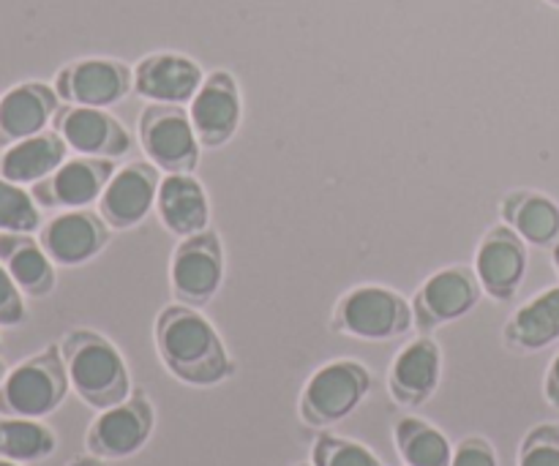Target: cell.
Wrapping results in <instances>:
<instances>
[{"label": "cell", "instance_id": "obj_9", "mask_svg": "<svg viewBox=\"0 0 559 466\" xmlns=\"http://www.w3.org/2000/svg\"><path fill=\"white\" fill-rule=\"evenodd\" d=\"M480 282L467 267H448L435 273L413 303L415 325L420 331H435L453 320H462L464 314L475 309L480 298Z\"/></svg>", "mask_w": 559, "mask_h": 466}, {"label": "cell", "instance_id": "obj_23", "mask_svg": "<svg viewBox=\"0 0 559 466\" xmlns=\"http://www.w3.org/2000/svg\"><path fill=\"white\" fill-rule=\"evenodd\" d=\"M559 338V287L538 295L511 316L506 344L516 353H538Z\"/></svg>", "mask_w": 559, "mask_h": 466}, {"label": "cell", "instance_id": "obj_38", "mask_svg": "<svg viewBox=\"0 0 559 466\" xmlns=\"http://www.w3.org/2000/svg\"><path fill=\"white\" fill-rule=\"evenodd\" d=\"M298 466H314V464H298Z\"/></svg>", "mask_w": 559, "mask_h": 466}, {"label": "cell", "instance_id": "obj_14", "mask_svg": "<svg viewBox=\"0 0 559 466\" xmlns=\"http://www.w3.org/2000/svg\"><path fill=\"white\" fill-rule=\"evenodd\" d=\"M58 134L80 156L118 158L131 147L123 126L98 107H66L58 115Z\"/></svg>", "mask_w": 559, "mask_h": 466}, {"label": "cell", "instance_id": "obj_15", "mask_svg": "<svg viewBox=\"0 0 559 466\" xmlns=\"http://www.w3.org/2000/svg\"><path fill=\"white\" fill-rule=\"evenodd\" d=\"M158 172L151 164H129L112 175L102 194V216L109 227H136L158 196Z\"/></svg>", "mask_w": 559, "mask_h": 466}, {"label": "cell", "instance_id": "obj_17", "mask_svg": "<svg viewBox=\"0 0 559 466\" xmlns=\"http://www.w3.org/2000/svg\"><path fill=\"white\" fill-rule=\"evenodd\" d=\"M442 374V353L431 338H415L391 366V396L402 407H420L435 396Z\"/></svg>", "mask_w": 559, "mask_h": 466}, {"label": "cell", "instance_id": "obj_4", "mask_svg": "<svg viewBox=\"0 0 559 466\" xmlns=\"http://www.w3.org/2000/svg\"><path fill=\"white\" fill-rule=\"evenodd\" d=\"M371 391V377L358 360H333L314 371L300 396V418L314 429L338 423L360 407Z\"/></svg>", "mask_w": 559, "mask_h": 466}, {"label": "cell", "instance_id": "obj_5", "mask_svg": "<svg viewBox=\"0 0 559 466\" xmlns=\"http://www.w3.org/2000/svg\"><path fill=\"white\" fill-rule=\"evenodd\" d=\"M413 322V309L402 295L385 287H358L338 303L333 331L366 342H388L407 333Z\"/></svg>", "mask_w": 559, "mask_h": 466}, {"label": "cell", "instance_id": "obj_34", "mask_svg": "<svg viewBox=\"0 0 559 466\" xmlns=\"http://www.w3.org/2000/svg\"><path fill=\"white\" fill-rule=\"evenodd\" d=\"M3 380H5V366L3 360H0V385H3Z\"/></svg>", "mask_w": 559, "mask_h": 466}, {"label": "cell", "instance_id": "obj_25", "mask_svg": "<svg viewBox=\"0 0 559 466\" xmlns=\"http://www.w3.org/2000/svg\"><path fill=\"white\" fill-rule=\"evenodd\" d=\"M396 451L407 466H451L453 447L440 429L418 418H402L393 429Z\"/></svg>", "mask_w": 559, "mask_h": 466}, {"label": "cell", "instance_id": "obj_27", "mask_svg": "<svg viewBox=\"0 0 559 466\" xmlns=\"http://www.w3.org/2000/svg\"><path fill=\"white\" fill-rule=\"evenodd\" d=\"M33 200L36 196L27 194L20 183L0 178V232H36L41 218H38V207Z\"/></svg>", "mask_w": 559, "mask_h": 466}, {"label": "cell", "instance_id": "obj_20", "mask_svg": "<svg viewBox=\"0 0 559 466\" xmlns=\"http://www.w3.org/2000/svg\"><path fill=\"white\" fill-rule=\"evenodd\" d=\"M156 207L169 232L180 235V238L205 232L207 196L191 175H169V178H164L158 183Z\"/></svg>", "mask_w": 559, "mask_h": 466}, {"label": "cell", "instance_id": "obj_13", "mask_svg": "<svg viewBox=\"0 0 559 466\" xmlns=\"http://www.w3.org/2000/svg\"><path fill=\"white\" fill-rule=\"evenodd\" d=\"M189 118L200 142L207 147L224 145L235 134L240 123V96L227 71H216L202 82L197 96L191 98Z\"/></svg>", "mask_w": 559, "mask_h": 466}, {"label": "cell", "instance_id": "obj_33", "mask_svg": "<svg viewBox=\"0 0 559 466\" xmlns=\"http://www.w3.org/2000/svg\"><path fill=\"white\" fill-rule=\"evenodd\" d=\"M69 466H104V464H102V458L91 456V458H74Z\"/></svg>", "mask_w": 559, "mask_h": 466}, {"label": "cell", "instance_id": "obj_35", "mask_svg": "<svg viewBox=\"0 0 559 466\" xmlns=\"http://www.w3.org/2000/svg\"><path fill=\"white\" fill-rule=\"evenodd\" d=\"M0 466H22V464H16V462H9V458H0Z\"/></svg>", "mask_w": 559, "mask_h": 466}, {"label": "cell", "instance_id": "obj_36", "mask_svg": "<svg viewBox=\"0 0 559 466\" xmlns=\"http://www.w3.org/2000/svg\"><path fill=\"white\" fill-rule=\"evenodd\" d=\"M555 262H557V271H559V246H557V251H555Z\"/></svg>", "mask_w": 559, "mask_h": 466}, {"label": "cell", "instance_id": "obj_19", "mask_svg": "<svg viewBox=\"0 0 559 466\" xmlns=\"http://www.w3.org/2000/svg\"><path fill=\"white\" fill-rule=\"evenodd\" d=\"M58 112V93L41 82L16 85L0 98V142H20L47 129Z\"/></svg>", "mask_w": 559, "mask_h": 466}, {"label": "cell", "instance_id": "obj_28", "mask_svg": "<svg viewBox=\"0 0 559 466\" xmlns=\"http://www.w3.org/2000/svg\"><path fill=\"white\" fill-rule=\"evenodd\" d=\"M314 466H382L380 458L360 442L342 440V437L322 434L311 447Z\"/></svg>", "mask_w": 559, "mask_h": 466}, {"label": "cell", "instance_id": "obj_30", "mask_svg": "<svg viewBox=\"0 0 559 466\" xmlns=\"http://www.w3.org/2000/svg\"><path fill=\"white\" fill-rule=\"evenodd\" d=\"M25 320V303H22V289L0 262V327H14Z\"/></svg>", "mask_w": 559, "mask_h": 466}, {"label": "cell", "instance_id": "obj_8", "mask_svg": "<svg viewBox=\"0 0 559 466\" xmlns=\"http://www.w3.org/2000/svg\"><path fill=\"white\" fill-rule=\"evenodd\" d=\"M224 278L222 243L216 235L200 232L186 238L173 256V289L180 303L200 309L218 292Z\"/></svg>", "mask_w": 559, "mask_h": 466}, {"label": "cell", "instance_id": "obj_6", "mask_svg": "<svg viewBox=\"0 0 559 466\" xmlns=\"http://www.w3.org/2000/svg\"><path fill=\"white\" fill-rule=\"evenodd\" d=\"M142 147L169 175H189L200 156V136L178 104H153L140 118Z\"/></svg>", "mask_w": 559, "mask_h": 466}, {"label": "cell", "instance_id": "obj_31", "mask_svg": "<svg viewBox=\"0 0 559 466\" xmlns=\"http://www.w3.org/2000/svg\"><path fill=\"white\" fill-rule=\"evenodd\" d=\"M451 466H500L497 464V453L484 437H467L453 451Z\"/></svg>", "mask_w": 559, "mask_h": 466}, {"label": "cell", "instance_id": "obj_22", "mask_svg": "<svg viewBox=\"0 0 559 466\" xmlns=\"http://www.w3.org/2000/svg\"><path fill=\"white\" fill-rule=\"evenodd\" d=\"M0 262H3L5 271L11 273L16 287L25 295H31V298H44V295L52 292V260H49V254L44 251V246H38L36 240L27 238V235L0 232Z\"/></svg>", "mask_w": 559, "mask_h": 466}, {"label": "cell", "instance_id": "obj_26", "mask_svg": "<svg viewBox=\"0 0 559 466\" xmlns=\"http://www.w3.org/2000/svg\"><path fill=\"white\" fill-rule=\"evenodd\" d=\"M55 447H58V440L41 420L0 418V458L33 464L52 456Z\"/></svg>", "mask_w": 559, "mask_h": 466}, {"label": "cell", "instance_id": "obj_10", "mask_svg": "<svg viewBox=\"0 0 559 466\" xmlns=\"http://www.w3.org/2000/svg\"><path fill=\"white\" fill-rule=\"evenodd\" d=\"M134 85V74L118 60L87 58L58 74V96L76 107H112Z\"/></svg>", "mask_w": 559, "mask_h": 466}, {"label": "cell", "instance_id": "obj_12", "mask_svg": "<svg viewBox=\"0 0 559 466\" xmlns=\"http://www.w3.org/2000/svg\"><path fill=\"white\" fill-rule=\"evenodd\" d=\"M524 273H527V246L516 229H491L475 256V276L480 289L495 300H511L522 287Z\"/></svg>", "mask_w": 559, "mask_h": 466}, {"label": "cell", "instance_id": "obj_24", "mask_svg": "<svg viewBox=\"0 0 559 466\" xmlns=\"http://www.w3.org/2000/svg\"><path fill=\"white\" fill-rule=\"evenodd\" d=\"M502 216L519 238L530 246H555L559 240V207L549 196L533 191H516L502 205Z\"/></svg>", "mask_w": 559, "mask_h": 466}, {"label": "cell", "instance_id": "obj_1", "mask_svg": "<svg viewBox=\"0 0 559 466\" xmlns=\"http://www.w3.org/2000/svg\"><path fill=\"white\" fill-rule=\"evenodd\" d=\"M156 347L169 374L186 385H218L235 371L218 333L191 306H167L158 314Z\"/></svg>", "mask_w": 559, "mask_h": 466}, {"label": "cell", "instance_id": "obj_29", "mask_svg": "<svg viewBox=\"0 0 559 466\" xmlns=\"http://www.w3.org/2000/svg\"><path fill=\"white\" fill-rule=\"evenodd\" d=\"M519 466H559V426H538L519 451Z\"/></svg>", "mask_w": 559, "mask_h": 466}, {"label": "cell", "instance_id": "obj_32", "mask_svg": "<svg viewBox=\"0 0 559 466\" xmlns=\"http://www.w3.org/2000/svg\"><path fill=\"white\" fill-rule=\"evenodd\" d=\"M546 398H549L551 407L559 409V353L557 358L551 360L549 374H546Z\"/></svg>", "mask_w": 559, "mask_h": 466}, {"label": "cell", "instance_id": "obj_18", "mask_svg": "<svg viewBox=\"0 0 559 466\" xmlns=\"http://www.w3.org/2000/svg\"><path fill=\"white\" fill-rule=\"evenodd\" d=\"M107 227L87 211H71L52 218L41 232V246L55 265L76 267L107 246Z\"/></svg>", "mask_w": 559, "mask_h": 466}, {"label": "cell", "instance_id": "obj_21", "mask_svg": "<svg viewBox=\"0 0 559 466\" xmlns=\"http://www.w3.org/2000/svg\"><path fill=\"white\" fill-rule=\"evenodd\" d=\"M66 147L63 136L49 131L14 142L0 158V178L20 186L41 183L66 162Z\"/></svg>", "mask_w": 559, "mask_h": 466}, {"label": "cell", "instance_id": "obj_37", "mask_svg": "<svg viewBox=\"0 0 559 466\" xmlns=\"http://www.w3.org/2000/svg\"><path fill=\"white\" fill-rule=\"evenodd\" d=\"M549 3H555V5H559V0H549Z\"/></svg>", "mask_w": 559, "mask_h": 466}, {"label": "cell", "instance_id": "obj_3", "mask_svg": "<svg viewBox=\"0 0 559 466\" xmlns=\"http://www.w3.org/2000/svg\"><path fill=\"white\" fill-rule=\"evenodd\" d=\"M69 387L63 349L47 347L41 355L25 360L5 374L0 385V415L41 420L63 404Z\"/></svg>", "mask_w": 559, "mask_h": 466}, {"label": "cell", "instance_id": "obj_7", "mask_svg": "<svg viewBox=\"0 0 559 466\" xmlns=\"http://www.w3.org/2000/svg\"><path fill=\"white\" fill-rule=\"evenodd\" d=\"M153 423H156V415L145 393H131L126 402L98 415L96 423L87 431V451L91 456L112 458V462L134 456L151 440Z\"/></svg>", "mask_w": 559, "mask_h": 466}, {"label": "cell", "instance_id": "obj_16", "mask_svg": "<svg viewBox=\"0 0 559 466\" xmlns=\"http://www.w3.org/2000/svg\"><path fill=\"white\" fill-rule=\"evenodd\" d=\"M205 76L194 60L183 55H151L134 69V91L156 104H186L197 96Z\"/></svg>", "mask_w": 559, "mask_h": 466}, {"label": "cell", "instance_id": "obj_11", "mask_svg": "<svg viewBox=\"0 0 559 466\" xmlns=\"http://www.w3.org/2000/svg\"><path fill=\"white\" fill-rule=\"evenodd\" d=\"M112 180V158H71L63 162L47 180L33 186V196L47 207H87L102 200Z\"/></svg>", "mask_w": 559, "mask_h": 466}, {"label": "cell", "instance_id": "obj_2", "mask_svg": "<svg viewBox=\"0 0 559 466\" xmlns=\"http://www.w3.org/2000/svg\"><path fill=\"white\" fill-rule=\"evenodd\" d=\"M60 349H63L71 387L87 407L104 413L131 396L123 358L104 336L93 331H71Z\"/></svg>", "mask_w": 559, "mask_h": 466}]
</instances>
